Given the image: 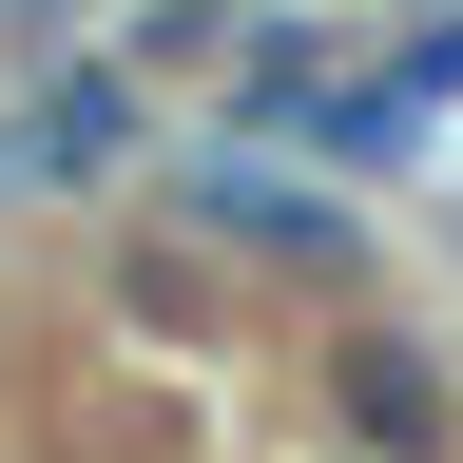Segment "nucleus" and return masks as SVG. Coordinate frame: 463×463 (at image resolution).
I'll use <instances>...</instances> for the list:
<instances>
[]
</instances>
